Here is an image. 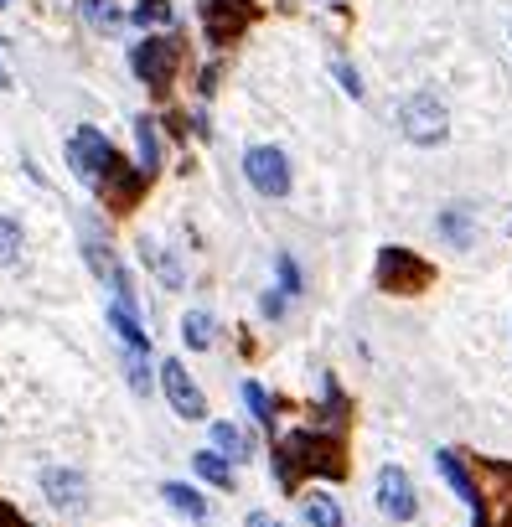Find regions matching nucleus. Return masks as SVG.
Here are the masks:
<instances>
[{"instance_id":"1","label":"nucleus","mask_w":512,"mask_h":527,"mask_svg":"<svg viewBox=\"0 0 512 527\" xmlns=\"http://www.w3.org/2000/svg\"><path fill=\"white\" fill-rule=\"evenodd\" d=\"M399 130L414 145H440L450 135V114H445V104L435 99L430 88H419V93H409V99L399 104Z\"/></svg>"},{"instance_id":"2","label":"nucleus","mask_w":512,"mask_h":527,"mask_svg":"<svg viewBox=\"0 0 512 527\" xmlns=\"http://www.w3.org/2000/svg\"><path fill=\"white\" fill-rule=\"evenodd\" d=\"M244 176L259 197H285L290 192V155L280 145H254L244 155Z\"/></svg>"},{"instance_id":"3","label":"nucleus","mask_w":512,"mask_h":527,"mask_svg":"<svg viewBox=\"0 0 512 527\" xmlns=\"http://www.w3.org/2000/svg\"><path fill=\"white\" fill-rule=\"evenodd\" d=\"M378 512L394 517V522H414L419 502H414V481L404 465H383L378 471Z\"/></svg>"},{"instance_id":"4","label":"nucleus","mask_w":512,"mask_h":527,"mask_svg":"<svg viewBox=\"0 0 512 527\" xmlns=\"http://www.w3.org/2000/svg\"><path fill=\"white\" fill-rule=\"evenodd\" d=\"M161 388H166V398H171V409L182 414V419H207V403H202V393H197V383H192V372L176 362V357H166L161 367Z\"/></svg>"},{"instance_id":"5","label":"nucleus","mask_w":512,"mask_h":527,"mask_svg":"<svg viewBox=\"0 0 512 527\" xmlns=\"http://www.w3.org/2000/svg\"><path fill=\"white\" fill-rule=\"evenodd\" d=\"M425 279H430V269L419 264L414 254H404V248H383V259H378V285H383V290L404 295V290H414V285H425Z\"/></svg>"},{"instance_id":"6","label":"nucleus","mask_w":512,"mask_h":527,"mask_svg":"<svg viewBox=\"0 0 512 527\" xmlns=\"http://www.w3.org/2000/svg\"><path fill=\"white\" fill-rule=\"evenodd\" d=\"M68 161H73V171H78V176L99 181V176L114 166V150H109V140H104L99 130H78V135H73V145H68Z\"/></svg>"},{"instance_id":"7","label":"nucleus","mask_w":512,"mask_h":527,"mask_svg":"<svg viewBox=\"0 0 512 527\" xmlns=\"http://www.w3.org/2000/svg\"><path fill=\"white\" fill-rule=\"evenodd\" d=\"M42 491H47L52 507L68 512V507H78L83 496H88V481L78 471H63V465H47V471H42Z\"/></svg>"},{"instance_id":"8","label":"nucleus","mask_w":512,"mask_h":527,"mask_svg":"<svg viewBox=\"0 0 512 527\" xmlns=\"http://www.w3.org/2000/svg\"><path fill=\"white\" fill-rule=\"evenodd\" d=\"M130 68H135V78H140V83L161 88V83H166V73H171V47H166L161 37L140 42V47H135V57H130Z\"/></svg>"},{"instance_id":"9","label":"nucleus","mask_w":512,"mask_h":527,"mask_svg":"<svg viewBox=\"0 0 512 527\" xmlns=\"http://www.w3.org/2000/svg\"><path fill=\"white\" fill-rule=\"evenodd\" d=\"M140 254H145V264H150V269H156V279H161V285H166V290H182V285H187V274H182V264H176L171 254H161V248H156V243H150V238L140 243Z\"/></svg>"},{"instance_id":"10","label":"nucleus","mask_w":512,"mask_h":527,"mask_svg":"<svg viewBox=\"0 0 512 527\" xmlns=\"http://www.w3.org/2000/svg\"><path fill=\"white\" fill-rule=\"evenodd\" d=\"M192 471L207 481V486H233V460H223L218 450H202V455H192Z\"/></svg>"},{"instance_id":"11","label":"nucleus","mask_w":512,"mask_h":527,"mask_svg":"<svg viewBox=\"0 0 512 527\" xmlns=\"http://www.w3.org/2000/svg\"><path fill=\"white\" fill-rule=\"evenodd\" d=\"M202 21H207V31H213V37H228V31L244 21V11H238V0H207V6H202Z\"/></svg>"},{"instance_id":"12","label":"nucleus","mask_w":512,"mask_h":527,"mask_svg":"<svg viewBox=\"0 0 512 527\" xmlns=\"http://www.w3.org/2000/svg\"><path fill=\"white\" fill-rule=\"evenodd\" d=\"M207 440L218 445L223 460H249V440H244V434H238L233 424H207Z\"/></svg>"},{"instance_id":"13","label":"nucleus","mask_w":512,"mask_h":527,"mask_svg":"<svg viewBox=\"0 0 512 527\" xmlns=\"http://www.w3.org/2000/svg\"><path fill=\"white\" fill-rule=\"evenodd\" d=\"M166 507H176L182 517H192V522H207V502H202L192 486H182V481H171V486H166Z\"/></svg>"},{"instance_id":"14","label":"nucleus","mask_w":512,"mask_h":527,"mask_svg":"<svg viewBox=\"0 0 512 527\" xmlns=\"http://www.w3.org/2000/svg\"><path fill=\"white\" fill-rule=\"evenodd\" d=\"M109 321H114L119 341H125V347H130V352H145V347H150V341H145V331H140V316H135V310H125V305H114V310H109Z\"/></svg>"},{"instance_id":"15","label":"nucleus","mask_w":512,"mask_h":527,"mask_svg":"<svg viewBox=\"0 0 512 527\" xmlns=\"http://www.w3.org/2000/svg\"><path fill=\"white\" fill-rule=\"evenodd\" d=\"M182 336H187L192 352H207V347H213V316H207V310H187V316H182Z\"/></svg>"},{"instance_id":"16","label":"nucleus","mask_w":512,"mask_h":527,"mask_svg":"<svg viewBox=\"0 0 512 527\" xmlns=\"http://www.w3.org/2000/svg\"><path fill=\"white\" fill-rule=\"evenodd\" d=\"M78 11L94 21L99 31H119V26H125V11H114L109 0H78Z\"/></svg>"},{"instance_id":"17","label":"nucleus","mask_w":512,"mask_h":527,"mask_svg":"<svg viewBox=\"0 0 512 527\" xmlns=\"http://www.w3.org/2000/svg\"><path fill=\"white\" fill-rule=\"evenodd\" d=\"M306 522L311 527H342V507L337 502H331V496H311V502H306Z\"/></svg>"},{"instance_id":"18","label":"nucleus","mask_w":512,"mask_h":527,"mask_svg":"<svg viewBox=\"0 0 512 527\" xmlns=\"http://www.w3.org/2000/svg\"><path fill=\"white\" fill-rule=\"evenodd\" d=\"M135 140H140V171H156V166H161L156 124H150V119H140V124H135Z\"/></svg>"},{"instance_id":"19","label":"nucleus","mask_w":512,"mask_h":527,"mask_svg":"<svg viewBox=\"0 0 512 527\" xmlns=\"http://www.w3.org/2000/svg\"><path fill=\"white\" fill-rule=\"evenodd\" d=\"M21 259V228L16 217H0V269H11Z\"/></svg>"},{"instance_id":"20","label":"nucleus","mask_w":512,"mask_h":527,"mask_svg":"<svg viewBox=\"0 0 512 527\" xmlns=\"http://www.w3.org/2000/svg\"><path fill=\"white\" fill-rule=\"evenodd\" d=\"M435 460H440V471H445V481H450V486H456V491L466 496V502L476 507V486L466 481V471H461V465H456V455H435Z\"/></svg>"},{"instance_id":"21","label":"nucleus","mask_w":512,"mask_h":527,"mask_svg":"<svg viewBox=\"0 0 512 527\" xmlns=\"http://www.w3.org/2000/svg\"><path fill=\"white\" fill-rule=\"evenodd\" d=\"M244 403H249V409H254V419L269 429V424H275V414H269V393L259 388V383H244Z\"/></svg>"},{"instance_id":"22","label":"nucleus","mask_w":512,"mask_h":527,"mask_svg":"<svg viewBox=\"0 0 512 527\" xmlns=\"http://www.w3.org/2000/svg\"><path fill=\"white\" fill-rule=\"evenodd\" d=\"M440 233H445V238H456V243H471V223H466V212H445V217H440Z\"/></svg>"},{"instance_id":"23","label":"nucleus","mask_w":512,"mask_h":527,"mask_svg":"<svg viewBox=\"0 0 512 527\" xmlns=\"http://www.w3.org/2000/svg\"><path fill=\"white\" fill-rule=\"evenodd\" d=\"M130 16H135V21H166V26H171V6H161V0H145V6H135Z\"/></svg>"},{"instance_id":"24","label":"nucleus","mask_w":512,"mask_h":527,"mask_svg":"<svg viewBox=\"0 0 512 527\" xmlns=\"http://www.w3.org/2000/svg\"><path fill=\"white\" fill-rule=\"evenodd\" d=\"M331 73H337V83L352 93V99H363V83H357V73L347 68V62H331Z\"/></svg>"},{"instance_id":"25","label":"nucleus","mask_w":512,"mask_h":527,"mask_svg":"<svg viewBox=\"0 0 512 527\" xmlns=\"http://www.w3.org/2000/svg\"><path fill=\"white\" fill-rule=\"evenodd\" d=\"M300 290V269L290 259H280V295H295Z\"/></svg>"},{"instance_id":"26","label":"nucleus","mask_w":512,"mask_h":527,"mask_svg":"<svg viewBox=\"0 0 512 527\" xmlns=\"http://www.w3.org/2000/svg\"><path fill=\"white\" fill-rule=\"evenodd\" d=\"M249 527H280V522L269 517V512H249Z\"/></svg>"},{"instance_id":"27","label":"nucleus","mask_w":512,"mask_h":527,"mask_svg":"<svg viewBox=\"0 0 512 527\" xmlns=\"http://www.w3.org/2000/svg\"><path fill=\"white\" fill-rule=\"evenodd\" d=\"M0 88H11V73H6V62H0Z\"/></svg>"}]
</instances>
